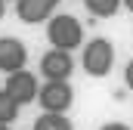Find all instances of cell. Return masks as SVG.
<instances>
[{
	"label": "cell",
	"instance_id": "obj_1",
	"mask_svg": "<svg viewBox=\"0 0 133 130\" xmlns=\"http://www.w3.org/2000/svg\"><path fill=\"white\" fill-rule=\"evenodd\" d=\"M46 37H50V43H53V50H77L81 47V40H84V25L74 19V16H53L50 19V28H46Z\"/></svg>",
	"mask_w": 133,
	"mask_h": 130
},
{
	"label": "cell",
	"instance_id": "obj_2",
	"mask_svg": "<svg viewBox=\"0 0 133 130\" xmlns=\"http://www.w3.org/2000/svg\"><path fill=\"white\" fill-rule=\"evenodd\" d=\"M81 65H84V71H87L90 77H105V74L111 71V65H115V47H111V40H105V37L90 40V43L84 47Z\"/></svg>",
	"mask_w": 133,
	"mask_h": 130
},
{
	"label": "cell",
	"instance_id": "obj_3",
	"mask_svg": "<svg viewBox=\"0 0 133 130\" xmlns=\"http://www.w3.org/2000/svg\"><path fill=\"white\" fill-rule=\"evenodd\" d=\"M37 102L43 112H53V115H65L74 102V90L68 81H46L37 87Z\"/></svg>",
	"mask_w": 133,
	"mask_h": 130
},
{
	"label": "cell",
	"instance_id": "obj_4",
	"mask_svg": "<svg viewBox=\"0 0 133 130\" xmlns=\"http://www.w3.org/2000/svg\"><path fill=\"white\" fill-rule=\"evenodd\" d=\"M37 87H40V84H37V77H34L31 71H25V68H22V71L6 74V87H3V93L12 99L19 108H22V105H28L31 99H37Z\"/></svg>",
	"mask_w": 133,
	"mask_h": 130
},
{
	"label": "cell",
	"instance_id": "obj_5",
	"mask_svg": "<svg viewBox=\"0 0 133 130\" xmlns=\"http://www.w3.org/2000/svg\"><path fill=\"white\" fill-rule=\"evenodd\" d=\"M74 71V56L65 50H46L40 59V74L46 81H68Z\"/></svg>",
	"mask_w": 133,
	"mask_h": 130
},
{
	"label": "cell",
	"instance_id": "obj_6",
	"mask_svg": "<svg viewBox=\"0 0 133 130\" xmlns=\"http://www.w3.org/2000/svg\"><path fill=\"white\" fill-rule=\"evenodd\" d=\"M28 59V50L19 37H0V71L3 74H12V71H22Z\"/></svg>",
	"mask_w": 133,
	"mask_h": 130
},
{
	"label": "cell",
	"instance_id": "obj_7",
	"mask_svg": "<svg viewBox=\"0 0 133 130\" xmlns=\"http://www.w3.org/2000/svg\"><path fill=\"white\" fill-rule=\"evenodd\" d=\"M56 6H59V0H16L19 22H25V25H40V22H46Z\"/></svg>",
	"mask_w": 133,
	"mask_h": 130
},
{
	"label": "cell",
	"instance_id": "obj_8",
	"mask_svg": "<svg viewBox=\"0 0 133 130\" xmlns=\"http://www.w3.org/2000/svg\"><path fill=\"white\" fill-rule=\"evenodd\" d=\"M34 130H74L68 115H53V112H43L37 121H34Z\"/></svg>",
	"mask_w": 133,
	"mask_h": 130
},
{
	"label": "cell",
	"instance_id": "obj_9",
	"mask_svg": "<svg viewBox=\"0 0 133 130\" xmlns=\"http://www.w3.org/2000/svg\"><path fill=\"white\" fill-rule=\"evenodd\" d=\"M84 6L90 9V16L96 19H111L121 9V0H84Z\"/></svg>",
	"mask_w": 133,
	"mask_h": 130
},
{
	"label": "cell",
	"instance_id": "obj_10",
	"mask_svg": "<svg viewBox=\"0 0 133 130\" xmlns=\"http://www.w3.org/2000/svg\"><path fill=\"white\" fill-rule=\"evenodd\" d=\"M16 118H19V105H16L12 99L0 90V124H6V127H9Z\"/></svg>",
	"mask_w": 133,
	"mask_h": 130
},
{
	"label": "cell",
	"instance_id": "obj_11",
	"mask_svg": "<svg viewBox=\"0 0 133 130\" xmlns=\"http://www.w3.org/2000/svg\"><path fill=\"white\" fill-rule=\"evenodd\" d=\"M124 81H127V87L133 90V59L127 62V68H124Z\"/></svg>",
	"mask_w": 133,
	"mask_h": 130
},
{
	"label": "cell",
	"instance_id": "obj_12",
	"mask_svg": "<svg viewBox=\"0 0 133 130\" xmlns=\"http://www.w3.org/2000/svg\"><path fill=\"white\" fill-rule=\"evenodd\" d=\"M99 130H130V127L121 124V121H111V124H105V127H99Z\"/></svg>",
	"mask_w": 133,
	"mask_h": 130
},
{
	"label": "cell",
	"instance_id": "obj_13",
	"mask_svg": "<svg viewBox=\"0 0 133 130\" xmlns=\"http://www.w3.org/2000/svg\"><path fill=\"white\" fill-rule=\"evenodd\" d=\"M3 16H6V3L0 0V19H3Z\"/></svg>",
	"mask_w": 133,
	"mask_h": 130
},
{
	"label": "cell",
	"instance_id": "obj_14",
	"mask_svg": "<svg viewBox=\"0 0 133 130\" xmlns=\"http://www.w3.org/2000/svg\"><path fill=\"white\" fill-rule=\"evenodd\" d=\"M121 3H124V6H127V9L133 12V0H121Z\"/></svg>",
	"mask_w": 133,
	"mask_h": 130
},
{
	"label": "cell",
	"instance_id": "obj_15",
	"mask_svg": "<svg viewBox=\"0 0 133 130\" xmlns=\"http://www.w3.org/2000/svg\"><path fill=\"white\" fill-rule=\"evenodd\" d=\"M0 130H9V127H6V124H0Z\"/></svg>",
	"mask_w": 133,
	"mask_h": 130
},
{
	"label": "cell",
	"instance_id": "obj_16",
	"mask_svg": "<svg viewBox=\"0 0 133 130\" xmlns=\"http://www.w3.org/2000/svg\"><path fill=\"white\" fill-rule=\"evenodd\" d=\"M3 3H6V0H3Z\"/></svg>",
	"mask_w": 133,
	"mask_h": 130
}]
</instances>
